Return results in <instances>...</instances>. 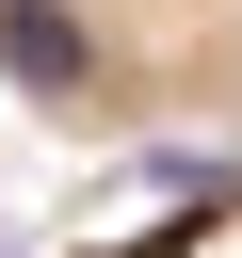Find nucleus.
<instances>
[{"mask_svg": "<svg viewBox=\"0 0 242 258\" xmlns=\"http://www.w3.org/2000/svg\"><path fill=\"white\" fill-rule=\"evenodd\" d=\"M0 97L65 145L242 161V0H0Z\"/></svg>", "mask_w": 242, "mask_h": 258, "instance_id": "f257e3e1", "label": "nucleus"}, {"mask_svg": "<svg viewBox=\"0 0 242 258\" xmlns=\"http://www.w3.org/2000/svg\"><path fill=\"white\" fill-rule=\"evenodd\" d=\"M65 258H242V177H210V194H161V210H129V226L65 242Z\"/></svg>", "mask_w": 242, "mask_h": 258, "instance_id": "f03ea898", "label": "nucleus"}]
</instances>
